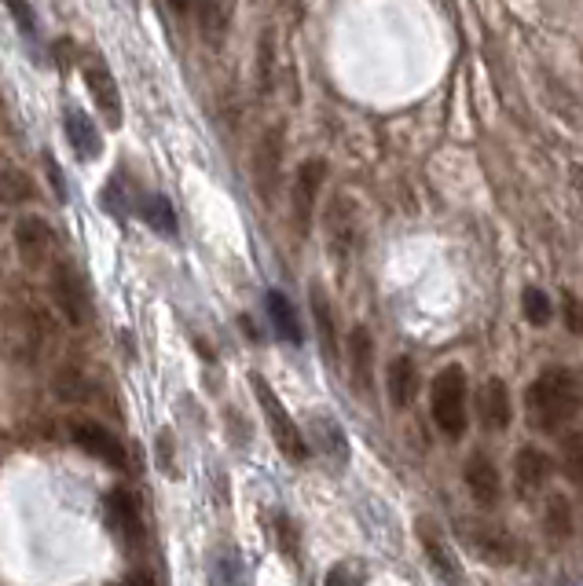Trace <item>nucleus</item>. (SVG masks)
I'll use <instances>...</instances> for the list:
<instances>
[{"label":"nucleus","mask_w":583,"mask_h":586,"mask_svg":"<svg viewBox=\"0 0 583 586\" xmlns=\"http://www.w3.org/2000/svg\"><path fill=\"white\" fill-rule=\"evenodd\" d=\"M580 411V386L566 367L543 370L536 381L525 389V414L529 426L539 432H558L569 426Z\"/></svg>","instance_id":"obj_1"},{"label":"nucleus","mask_w":583,"mask_h":586,"mask_svg":"<svg viewBox=\"0 0 583 586\" xmlns=\"http://www.w3.org/2000/svg\"><path fill=\"white\" fill-rule=\"evenodd\" d=\"M470 386L466 370L462 367H445L429 386V414H434V426L445 432L448 440H462L470 426Z\"/></svg>","instance_id":"obj_2"},{"label":"nucleus","mask_w":583,"mask_h":586,"mask_svg":"<svg viewBox=\"0 0 583 586\" xmlns=\"http://www.w3.org/2000/svg\"><path fill=\"white\" fill-rule=\"evenodd\" d=\"M250 386H254V396L260 403V411H265V422H268V432H271V440H276V448L283 451L290 462H305L308 459L305 432L297 429V422L287 414V407L279 403V396L271 392V386L260 378V374L250 378Z\"/></svg>","instance_id":"obj_3"},{"label":"nucleus","mask_w":583,"mask_h":586,"mask_svg":"<svg viewBox=\"0 0 583 586\" xmlns=\"http://www.w3.org/2000/svg\"><path fill=\"white\" fill-rule=\"evenodd\" d=\"M48 271H52L48 290H52L59 316H63L70 327H85V322L93 319V301H88V286H85L82 271L70 265V260H56Z\"/></svg>","instance_id":"obj_4"},{"label":"nucleus","mask_w":583,"mask_h":586,"mask_svg":"<svg viewBox=\"0 0 583 586\" xmlns=\"http://www.w3.org/2000/svg\"><path fill=\"white\" fill-rule=\"evenodd\" d=\"M45 338H48V322L34 305L12 301V305L4 308V341L15 359H37Z\"/></svg>","instance_id":"obj_5"},{"label":"nucleus","mask_w":583,"mask_h":586,"mask_svg":"<svg viewBox=\"0 0 583 586\" xmlns=\"http://www.w3.org/2000/svg\"><path fill=\"white\" fill-rule=\"evenodd\" d=\"M15 254L26 268H52L56 265V231L41 217L15 220Z\"/></svg>","instance_id":"obj_6"},{"label":"nucleus","mask_w":583,"mask_h":586,"mask_svg":"<svg viewBox=\"0 0 583 586\" xmlns=\"http://www.w3.org/2000/svg\"><path fill=\"white\" fill-rule=\"evenodd\" d=\"M324 228H327L330 254L338 260H349L360 249V209L353 206V198H345V195L330 198Z\"/></svg>","instance_id":"obj_7"},{"label":"nucleus","mask_w":583,"mask_h":586,"mask_svg":"<svg viewBox=\"0 0 583 586\" xmlns=\"http://www.w3.org/2000/svg\"><path fill=\"white\" fill-rule=\"evenodd\" d=\"M324 184H327V161L324 158L301 161L297 176H294V224H297L301 235H308V228H313L316 202H319Z\"/></svg>","instance_id":"obj_8"},{"label":"nucleus","mask_w":583,"mask_h":586,"mask_svg":"<svg viewBox=\"0 0 583 586\" xmlns=\"http://www.w3.org/2000/svg\"><path fill=\"white\" fill-rule=\"evenodd\" d=\"M279 176H283V129H268L254 150V184L265 202H276Z\"/></svg>","instance_id":"obj_9"},{"label":"nucleus","mask_w":583,"mask_h":586,"mask_svg":"<svg viewBox=\"0 0 583 586\" xmlns=\"http://www.w3.org/2000/svg\"><path fill=\"white\" fill-rule=\"evenodd\" d=\"M82 74H85L88 93H93V99H96L99 114H104V121H107L110 129H118V125H122V93H118L114 74H110L107 63H104V59H99V56L85 59V63H82Z\"/></svg>","instance_id":"obj_10"},{"label":"nucleus","mask_w":583,"mask_h":586,"mask_svg":"<svg viewBox=\"0 0 583 586\" xmlns=\"http://www.w3.org/2000/svg\"><path fill=\"white\" fill-rule=\"evenodd\" d=\"M70 437H74V443L82 448L85 454H93V459L107 462V466L114 469H125V448L118 443V437L110 429H104L99 422H70Z\"/></svg>","instance_id":"obj_11"},{"label":"nucleus","mask_w":583,"mask_h":586,"mask_svg":"<svg viewBox=\"0 0 583 586\" xmlns=\"http://www.w3.org/2000/svg\"><path fill=\"white\" fill-rule=\"evenodd\" d=\"M462 480H466L474 506H481V510H496V502H499L502 488H499V469L491 466L488 454H481V451L470 454L466 466H462Z\"/></svg>","instance_id":"obj_12"},{"label":"nucleus","mask_w":583,"mask_h":586,"mask_svg":"<svg viewBox=\"0 0 583 586\" xmlns=\"http://www.w3.org/2000/svg\"><path fill=\"white\" fill-rule=\"evenodd\" d=\"M462 539H466V547L477 553V558H485L488 564H510L514 561V539H510L507 532L499 528H488V524H459Z\"/></svg>","instance_id":"obj_13"},{"label":"nucleus","mask_w":583,"mask_h":586,"mask_svg":"<svg viewBox=\"0 0 583 586\" xmlns=\"http://www.w3.org/2000/svg\"><path fill=\"white\" fill-rule=\"evenodd\" d=\"M349 374H353V389L375 396V341L367 327H353L349 333Z\"/></svg>","instance_id":"obj_14"},{"label":"nucleus","mask_w":583,"mask_h":586,"mask_svg":"<svg viewBox=\"0 0 583 586\" xmlns=\"http://www.w3.org/2000/svg\"><path fill=\"white\" fill-rule=\"evenodd\" d=\"M550 477V459L543 454L539 448H521L518 451V462H514V484H518V495L521 499H536L543 491V484Z\"/></svg>","instance_id":"obj_15"},{"label":"nucleus","mask_w":583,"mask_h":586,"mask_svg":"<svg viewBox=\"0 0 583 586\" xmlns=\"http://www.w3.org/2000/svg\"><path fill=\"white\" fill-rule=\"evenodd\" d=\"M308 440H313V448L324 454V459L335 462L338 469L349 462V440H345V432H341L338 422L327 418V414H316V418L308 422Z\"/></svg>","instance_id":"obj_16"},{"label":"nucleus","mask_w":583,"mask_h":586,"mask_svg":"<svg viewBox=\"0 0 583 586\" xmlns=\"http://www.w3.org/2000/svg\"><path fill=\"white\" fill-rule=\"evenodd\" d=\"M418 539H422V550H426V558L437 569L440 579H445L448 586H466V583H462V569H459L456 553L445 547V539H440V535L434 532V524L418 521Z\"/></svg>","instance_id":"obj_17"},{"label":"nucleus","mask_w":583,"mask_h":586,"mask_svg":"<svg viewBox=\"0 0 583 586\" xmlns=\"http://www.w3.org/2000/svg\"><path fill=\"white\" fill-rule=\"evenodd\" d=\"M481 426L488 432H502L510 426V392L502 386V378H488L485 386H481Z\"/></svg>","instance_id":"obj_18"},{"label":"nucleus","mask_w":583,"mask_h":586,"mask_svg":"<svg viewBox=\"0 0 583 586\" xmlns=\"http://www.w3.org/2000/svg\"><path fill=\"white\" fill-rule=\"evenodd\" d=\"M107 521L125 542H139V535H144V521H139V510H136V502L129 491H110L107 495Z\"/></svg>","instance_id":"obj_19"},{"label":"nucleus","mask_w":583,"mask_h":586,"mask_svg":"<svg viewBox=\"0 0 583 586\" xmlns=\"http://www.w3.org/2000/svg\"><path fill=\"white\" fill-rule=\"evenodd\" d=\"M66 139L82 161H93L104 155V136H99V129L93 125V118L82 114V110H66Z\"/></svg>","instance_id":"obj_20"},{"label":"nucleus","mask_w":583,"mask_h":586,"mask_svg":"<svg viewBox=\"0 0 583 586\" xmlns=\"http://www.w3.org/2000/svg\"><path fill=\"white\" fill-rule=\"evenodd\" d=\"M308 301H313V319H316V330H319V349H324V359L335 367L338 363V330H335V312H330V301L319 282H313L308 290Z\"/></svg>","instance_id":"obj_21"},{"label":"nucleus","mask_w":583,"mask_h":586,"mask_svg":"<svg viewBox=\"0 0 583 586\" xmlns=\"http://www.w3.org/2000/svg\"><path fill=\"white\" fill-rule=\"evenodd\" d=\"M386 389H389V400H393V407H408V403L415 400V389H418L415 363H411L408 356H397L393 363H389Z\"/></svg>","instance_id":"obj_22"},{"label":"nucleus","mask_w":583,"mask_h":586,"mask_svg":"<svg viewBox=\"0 0 583 586\" xmlns=\"http://www.w3.org/2000/svg\"><path fill=\"white\" fill-rule=\"evenodd\" d=\"M265 305H268V319H271V327H276L279 338H283L287 345H301V322H297L294 305H290V301L279 290L268 293Z\"/></svg>","instance_id":"obj_23"},{"label":"nucleus","mask_w":583,"mask_h":586,"mask_svg":"<svg viewBox=\"0 0 583 586\" xmlns=\"http://www.w3.org/2000/svg\"><path fill=\"white\" fill-rule=\"evenodd\" d=\"M228 23H231V8L228 0H198V29L209 45H220L228 34Z\"/></svg>","instance_id":"obj_24"},{"label":"nucleus","mask_w":583,"mask_h":586,"mask_svg":"<svg viewBox=\"0 0 583 586\" xmlns=\"http://www.w3.org/2000/svg\"><path fill=\"white\" fill-rule=\"evenodd\" d=\"M543 528H547V539H550V542L569 539V535H572L569 499H561V495H550V499H547V517H543Z\"/></svg>","instance_id":"obj_25"},{"label":"nucleus","mask_w":583,"mask_h":586,"mask_svg":"<svg viewBox=\"0 0 583 586\" xmlns=\"http://www.w3.org/2000/svg\"><path fill=\"white\" fill-rule=\"evenodd\" d=\"M34 198V184H29L26 173L19 169H4L0 173V209H12V206H23V202Z\"/></svg>","instance_id":"obj_26"},{"label":"nucleus","mask_w":583,"mask_h":586,"mask_svg":"<svg viewBox=\"0 0 583 586\" xmlns=\"http://www.w3.org/2000/svg\"><path fill=\"white\" fill-rule=\"evenodd\" d=\"M144 220L158 231V235H177V213H173V206H169V198H162V195L144 198Z\"/></svg>","instance_id":"obj_27"},{"label":"nucleus","mask_w":583,"mask_h":586,"mask_svg":"<svg viewBox=\"0 0 583 586\" xmlns=\"http://www.w3.org/2000/svg\"><path fill=\"white\" fill-rule=\"evenodd\" d=\"M324 586H367V564L360 558L338 561L335 569L324 575Z\"/></svg>","instance_id":"obj_28"},{"label":"nucleus","mask_w":583,"mask_h":586,"mask_svg":"<svg viewBox=\"0 0 583 586\" xmlns=\"http://www.w3.org/2000/svg\"><path fill=\"white\" fill-rule=\"evenodd\" d=\"M521 312H525V319L532 327H547L550 316H555V305H550V297L539 286H529L521 293Z\"/></svg>","instance_id":"obj_29"},{"label":"nucleus","mask_w":583,"mask_h":586,"mask_svg":"<svg viewBox=\"0 0 583 586\" xmlns=\"http://www.w3.org/2000/svg\"><path fill=\"white\" fill-rule=\"evenodd\" d=\"M561 469H566V477L572 484L583 488V432H569L561 440Z\"/></svg>","instance_id":"obj_30"},{"label":"nucleus","mask_w":583,"mask_h":586,"mask_svg":"<svg viewBox=\"0 0 583 586\" xmlns=\"http://www.w3.org/2000/svg\"><path fill=\"white\" fill-rule=\"evenodd\" d=\"M561 316H566V327L572 333H583V301L576 293H561Z\"/></svg>","instance_id":"obj_31"},{"label":"nucleus","mask_w":583,"mask_h":586,"mask_svg":"<svg viewBox=\"0 0 583 586\" xmlns=\"http://www.w3.org/2000/svg\"><path fill=\"white\" fill-rule=\"evenodd\" d=\"M276 532H279V542H283V553L297 558V532H294V524L283 517V513L276 517Z\"/></svg>","instance_id":"obj_32"},{"label":"nucleus","mask_w":583,"mask_h":586,"mask_svg":"<svg viewBox=\"0 0 583 586\" xmlns=\"http://www.w3.org/2000/svg\"><path fill=\"white\" fill-rule=\"evenodd\" d=\"M8 4V12L15 15V23H19V29H34L37 23H34V12H29V0H4Z\"/></svg>","instance_id":"obj_33"},{"label":"nucleus","mask_w":583,"mask_h":586,"mask_svg":"<svg viewBox=\"0 0 583 586\" xmlns=\"http://www.w3.org/2000/svg\"><path fill=\"white\" fill-rule=\"evenodd\" d=\"M125 586H158V583H155V575L139 569V572H133V575H129V579H125Z\"/></svg>","instance_id":"obj_34"},{"label":"nucleus","mask_w":583,"mask_h":586,"mask_svg":"<svg viewBox=\"0 0 583 586\" xmlns=\"http://www.w3.org/2000/svg\"><path fill=\"white\" fill-rule=\"evenodd\" d=\"M158 451H162V469L173 473V466H169V432H162V437H158Z\"/></svg>","instance_id":"obj_35"},{"label":"nucleus","mask_w":583,"mask_h":586,"mask_svg":"<svg viewBox=\"0 0 583 586\" xmlns=\"http://www.w3.org/2000/svg\"><path fill=\"white\" fill-rule=\"evenodd\" d=\"M572 187H576V195L583 198V166H572Z\"/></svg>","instance_id":"obj_36"},{"label":"nucleus","mask_w":583,"mask_h":586,"mask_svg":"<svg viewBox=\"0 0 583 586\" xmlns=\"http://www.w3.org/2000/svg\"><path fill=\"white\" fill-rule=\"evenodd\" d=\"M169 4H173V12L184 15V12H191V4H195V0H169Z\"/></svg>","instance_id":"obj_37"}]
</instances>
